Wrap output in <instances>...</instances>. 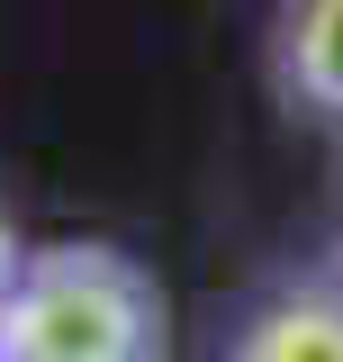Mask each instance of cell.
Returning a JSON list of instances; mask_svg holds the SVG:
<instances>
[{
  "label": "cell",
  "mask_w": 343,
  "mask_h": 362,
  "mask_svg": "<svg viewBox=\"0 0 343 362\" xmlns=\"http://www.w3.org/2000/svg\"><path fill=\"white\" fill-rule=\"evenodd\" d=\"M226 362H343V308L335 299H271L235 335Z\"/></svg>",
  "instance_id": "3957f363"
},
{
  "label": "cell",
  "mask_w": 343,
  "mask_h": 362,
  "mask_svg": "<svg viewBox=\"0 0 343 362\" xmlns=\"http://www.w3.org/2000/svg\"><path fill=\"white\" fill-rule=\"evenodd\" d=\"M280 90L343 118V0H289V18H280Z\"/></svg>",
  "instance_id": "7a4b0ae2"
},
{
  "label": "cell",
  "mask_w": 343,
  "mask_h": 362,
  "mask_svg": "<svg viewBox=\"0 0 343 362\" xmlns=\"http://www.w3.org/2000/svg\"><path fill=\"white\" fill-rule=\"evenodd\" d=\"M163 281L118 254V245H37L9 317H0V362H163Z\"/></svg>",
  "instance_id": "6da1fadb"
},
{
  "label": "cell",
  "mask_w": 343,
  "mask_h": 362,
  "mask_svg": "<svg viewBox=\"0 0 343 362\" xmlns=\"http://www.w3.org/2000/svg\"><path fill=\"white\" fill-rule=\"evenodd\" d=\"M18 272H28V245L9 235V218H0V317H9V290H18Z\"/></svg>",
  "instance_id": "277c9868"
}]
</instances>
